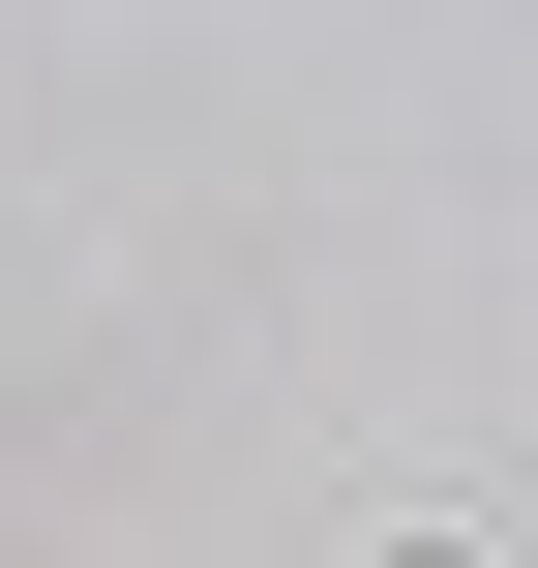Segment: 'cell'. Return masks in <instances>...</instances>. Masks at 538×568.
I'll return each mask as SVG.
<instances>
[{
  "instance_id": "cell-1",
  "label": "cell",
  "mask_w": 538,
  "mask_h": 568,
  "mask_svg": "<svg viewBox=\"0 0 538 568\" xmlns=\"http://www.w3.org/2000/svg\"><path fill=\"white\" fill-rule=\"evenodd\" d=\"M359 568H479V539H449V509H419V539H359Z\"/></svg>"
}]
</instances>
